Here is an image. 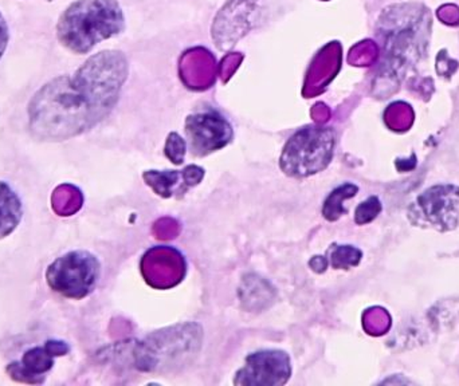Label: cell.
<instances>
[{
  "label": "cell",
  "instance_id": "7a4b0ae2",
  "mask_svg": "<svg viewBox=\"0 0 459 386\" xmlns=\"http://www.w3.org/2000/svg\"><path fill=\"white\" fill-rule=\"evenodd\" d=\"M124 12L118 0H77L57 23V38L67 50L88 54L96 45L124 30Z\"/></svg>",
  "mask_w": 459,
  "mask_h": 386
},
{
  "label": "cell",
  "instance_id": "5b68a950",
  "mask_svg": "<svg viewBox=\"0 0 459 386\" xmlns=\"http://www.w3.org/2000/svg\"><path fill=\"white\" fill-rule=\"evenodd\" d=\"M101 276V264L88 251H72L54 261L46 271L53 291L69 299H84L92 294Z\"/></svg>",
  "mask_w": 459,
  "mask_h": 386
},
{
  "label": "cell",
  "instance_id": "30bf717a",
  "mask_svg": "<svg viewBox=\"0 0 459 386\" xmlns=\"http://www.w3.org/2000/svg\"><path fill=\"white\" fill-rule=\"evenodd\" d=\"M23 208L14 189L0 181V239L9 237L22 220Z\"/></svg>",
  "mask_w": 459,
  "mask_h": 386
},
{
  "label": "cell",
  "instance_id": "5bb4252c",
  "mask_svg": "<svg viewBox=\"0 0 459 386\" xmlns=\"http://www.w3.org/2000/svg\"><path fill=\"white\" fill-rule=\"evenodd\" d=\"M381 212V203L376 196L365 201L364 203L360 204L356 209V223L357 224H367L378 217Z\"/></svg>",
  "mask_w": 459,
  "mask_h": 386
},
{
  "label": "cell",
  "instance_id": "4fadbf2b",
  "mask_svg": "<svg viewBox=\"0 0 459 386\" xmlns=\"http://www.w3.org/2000/svg\"><path fill=\"white\" fill-rule=\"evenodd\" d=\"M360 259H362V253L356 248L351 247V246H340V247H337L336 253L333 254L332 261H333V266L336 269L337 267L348 269L351 266H357Z\"/></svg>",
  "mask_w": 459,
  "mask_h": 386
},
{
  "label": "cell",
  "instance_id": "7c38bea8",
  "mask_svg": "<svg viewBox=\"0 0 459 386\" xmlns=\"http://www.w3.org/2000/svg\"><path fill=\"white\" fill-rule=\"evenodd\" d=\"M357 188L354 184H344V185L339 186L332 192L329 198L326 199L325 204H324V216L329 220L339 219L341 215L346 214L347 209L344 208V201L346 199L354 198L356 195Z\"/></svg>",
  "mask_w": 459,
  "mask_h": 386
},
{
  "label": "cell",
  "instance_id": "9a60e30c",
  "mask_svg": "<svg viewBox=\"0 0 459 386\" xmlns=\"http://www.w3.org/2000/svg\"><path fill=\"white\" fill-rule=\"evenodd\" d=\"M9 40V26H7L6 19H4V15L0 12V59L4 57V51H6Z\"/></svg>",
  "mask_w": 459,
  "mask_h": 386
},
{
  "label": "cell",
  "instance_id": "ba28073f",
  "mask_svg": "<svg viewBox=\"0 0 459 386\" xmlns=\"http://www.w3.org/2000/svg\"><path fill=\"white\" fill-rule=\"evenodd\" d=\"M66 342L48 341L45 346H36L26 352L20 361L11 362L7 373L17 382L40 385L45 382V375L53 369L54 359L69 353Z\"/></svg>",
  "mask_w": 459,
  "mask_h": 386
},
{
  "label": "cell",
  "instance_id": "52a82bcc",
  "mask_svg": "<svg viewBox=\"0 0 459 386\" xmlns=\"http://www.w3.org/2000/svg\"><path fill=\"white\" fill-rule=\"evenodd\" d=\"M292 375L290 359L282 351H259L246 359L235 375V385L279 386Z\"/></svg>",
  "mask_w": 459,
  "mask_h": 386
},
{
  "label": "cell",
  "instance_id": "8fae6325",
  "mask_svg": "<svg viewBox=\"0 0 459 386\" xmlns=\"http://www.w3.org/2000/svg\"><path fill=\"white\" fill-rule=\"evenodd\" d=\"M82 193L77 186L72 184H62L54 189L51 195V207L59 216H72L77 214L82 207Z\"/></svg>",
  "mask_w": 459,
  "mask_h": 386
},
{
  "label": "cell",
  "instance_id": "6da1fadb",
  "mask_svg": "<svg viewBox=\"0 0 459 386\" xmlns=\"http://www.w3.org/2000/svg\"><path fill=\"white\" fill-rule=\"evenodd\" d=\"M128 75L120 51L90 57L73 75L41 87L28 103V128L41 141H66L95 128L113 110Z\"/></svg>",
  "mask_w": 459,
  "mask_h": 386
},
{
  "label": "cell",
  "instance_id": "9c48e42d",
  "mask_svg": "<svg viewBox=\"0 0 459 386\" xmlns=\"http://www.w3.org/2000/svg\"><path fill=\"white\" fill-rule=\"evenodd\" d=\"M186 133L196 155H207L225 147L232 140V125L217 111L189 116Z\"/></svg>",
  "mask_w": 459,
  "mask_h": 386
},
{
  "label": "cell",
  "instance_id": "3957f363",
  "mask_svg": "<svg viewBox=\"0 0 459 386\" xmlns=\"http://www.w3.org/2000/svg\"><path fill=\"white\" fill-rule=\"evenodd\" d=\"M202 330L198 325H181L153 333L132 344L131 359L142 372H168L188 364L198 356Z\"/></svg>",
  "mask_w": 459,
  "mask_h": 386
},
{
  "label": "cell",
  "instance_id": "8992f818",
  "mask_svg": "<svg viewBox=\"0 0 459 386\" xmlns=\"http://www.w3.org/2000/svg\"><path fill=\"white\" fill-rule=\"evenodd\" d=\"M415 227L450 232L459 227V186L438 184L417 196L407 211Z\"/></svg>",
  "mask_w": 459,
  "mask_h": 386
},
{
  "label": "cell",
  "instance_id": "277c9868",
  "mask_svg": "<svg viewBox=\"0 0 459 386\" xmlns=\"http://www.w3.org/2000/svg\"><path fill=\"white\" fill-rule=\"evenodd\" d=\"M336 136L328 126L310 125L290 137L282 150L279 167L290 178H303L317 175L333 159Z\"/></svg>",
  "mask_w": 459,
  "mask_h": 386
}]
</instances>
